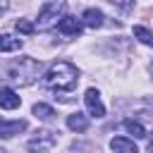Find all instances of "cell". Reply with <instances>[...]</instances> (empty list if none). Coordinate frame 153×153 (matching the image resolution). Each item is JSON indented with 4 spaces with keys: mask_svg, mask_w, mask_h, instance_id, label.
<instances>
[{
    "mask_svg": "<svg viewBox=\"0 0 153 153\" xmlns=\"http://www.w3.org/2000/svg\"><path fill=\"white\" fill-rule=\"evenodd\" d=\"M76 81H79V72L69 62H55L45 72V86L50 91H55V93H69V91H74Z\"/></svg>",
    "mask_w": 153,
    "mask_h": 153,
    "instance_id": "1",
    "label": "cell"
},
{
    "mask_svg": "<svg viewBox=\"0 0 153 153\" xmlns=\"http://www.w3.org/2000/svg\"><path fill=\"white\" fill-rule=\"evenodd\" d=\"M41 69H43V65L38 60H33V57H19V60H14L7 67V79L12 84H19V86H31L38 79Z\"/></svg>",
    "mask_w": 153,
    "mask_h": 153,
    "instance_id": "2",
    "label": "cell"
},
{
    "mask_svg": "<svg viewBox=\"0 0 153 153\" xmlns=\"http://www.w3.org/2000/svg\"><path fill=\"white\" fill-rule=\"evenodd\" d=\"M65 10V2H43L38 10V29H50Z\"/></svg>",
    "mask_w": 153,
    "mask_h": 153,
    "instance_id": "3",
    "label": "cell"
},
{
    "mask_svg": "<svg viewBox=\"0 0 153 153\" xmlns=\"http://www.w3.org/2000/svg\"><path fill=\"white\" fill-rule=\"evenodd\" d=\"M55 143H57V134L43 129V131H38V134L26 143V148H29L31 153H43V151H50Z\"/></svg>",
    "mask_w": 153,
    "mask_h": 153,
    "instance_id": "4",
    "label": "cell"
},
{
    "mask_svg": "<svg viewBox=\"0 0 153 153\" xmlns=\"http://www.w3.org/2000/svg\"><path fill=\"white\" fill-rule=\"evenodd\" d=\"M84 103H86V108H88V115H91V117H105V105H103L100 93H98L96 88H88V91H86Z\"/></svg>",
    "mask_w": 153,
    "mask_h": 153,
    "instance_id": "5",
    "label": "cell"
},
{
    "mask_svg": "<svg viewBox=\"0 0 153 153\" xmlns=\"http://www.w3.org/2000/svg\"><path fill=\"white\" fill-rule=\"evenodd\" d=\"M24 129H26V122L24 120H12V122L0 120V139H12L14 134H19Z\"/></svg>",
    "mask_w": 153,
    "mask_h": 153,
    "instance_id": "6",
    "label": "cell"
},
{
    "mask_svg": "<svg viewBox=\"0 0 153 153\" xmlns=\"http://www.w3.org/2000/svg\"><path fill=\"white\" fill-rule=\"evenodd\" d=\"M57 29L65 33V36H79L81 33V22L76 17H62L57 22Z\"/></svg>",
    "mask_w": 153,
    "mask_h": 153,
    "instance_id": "7",
    "label": "cell"
},
{
    "mask_svg": "<svg viewBox=\"0 0 153 153\" xmlns=\"http://www.w3.org/2000/svg\"><path fill=\"white\" fill-rule=\"evenodd\" d=\"M19 96L10 88V86H5V88H0V108L2 110H14V108H19Z\"/></svg>",
    "mask_w": 153,
    "mask_h": 153,
    "instance_id": "8",
    "label": "cell"
},
{
    "mask_svg": "<svg viewBox=\"0 0 153 153\" xmlns=\"http://www.w3.org/2000/svg\"><path fill=\"white\" fill-rule=\"evenodd\" d=\"M110 148H112V153H139L136 143L129 141V139H124V136H115L110 141Z\"/></svg>",
    "mask_w": 153,
    "mask_h": 153,
    "instance_id": "9",
    "label": "cell"
},
{
    "mask_svg": "<svg viewBox=\"0 0 153 153\" xmlns=\"http://www.w3.org/2000/svg\"><path fill=\"white\" fill-rule=\"evenodd\" d=\"M67 127H69L72 131H86V129H88V117H86L84 112H74V115L67 117Z\"/></svg>",
    "mask_w": 153,
    "mask_h": 153,
    "instance_id": "10",
    "label": "cell"
},
{
    "mask_svg": "<svg viewBox=\"0 0 153 153\" xmlns=\"http://www.w3.org/2000/svg\"><path fill=\"white\" fill-rule=\"evenodd\" d=\"M84 24L86 26H91V29H98V26H103V12L100 10H96V7H88L86 12H84Z\"/></svg>",
    "mask_w": 153,
    "mask_h": 153,
    "instance_id": "11",
    "label": "cell"
},
{
    "mask_svg": "<svg viewBox=\"0 0 153 153\" xmlns=\"http://www.w3.org/2000/svg\"><path fill=\"white\" fill-rule=\"evenodd\" d=\"M19 48H22V38H14L10 33L0 36V53H17Z\"/></svg>",
    "mask_w": 153,
    "mask_h": 153,
    "instance_id": "12",
    "label": "cell"
},
{
    "mask_svg": "<svg viewBox=\"0 0 153 153\" xmlns=\"http://www.w3.org/2000/svg\"><path fill=\"white\" fill-rule=\"evenodd\" d=\"M33 115H36L38 120H45V122H50V120L55 117V110H53L50 105H45V103H36V105H33Z\"/></svg>",
    "mask_w": 153,
    "mask_h": 153,
    "instance_id": "13",
    "label": "cell"
},
{
    "mask_svg": "<svg viewBox=\"0 0 153 153\" xmlns=\"http://www.w3.org/2000/svg\"><path fill=\"white\" fill-rule=\"evenodd\" d=\"M124 129H127L129 134H134V139H143V136H146V129H143L139 122H134V120H124Z\"/></svg>",
    "mask_w": 153,
    "mask_h": 153,
    "instance_id": "14",
    "label": "cell"
},
{
    "mask_svg": "<svg viewBox=\"0 0 153 153\" xmlns=\"http://www.w3.org/2000/svg\"><path fill=\"white\" fill-rule=\"evenodd\" d=\"M134 36H136L141 43H146V45L153 48V31H148L146 26H134Z\"/></svg>",
    "mask_w": 153,
    "mask_h": 153,
    "instance_id": "15",
    "label": "cell"
},
{
    "mask_svg": "<svg viewBox=\"0 0 153 153\" xmlns=\"http://www.w3.org/2000/svg\"><path fill=\"white\" fill-rule=\"evenodd\" d=\"M17 31H22V33H26V36H29V33H33V31H36V26H33L29 19H19V22H17Z\"/></svg>",
    "mask_w": 153,
    "mask_h": 153,
    "instance_id": "16",
    "label": "cell"
},
{
    "mask_svg": "<svg viewBox=\"0 0 153 153\" xmlns=\"http://www.w3.org/2000/svg\"><path fill=\"white\" fill-rule=\"evenodd\" d=\"M148 153H153V134H151V139H148Z\"/></svg>",
    "mask_w": 153,
    "mask_h": 153,
    "instance_id": "17",
    "label": "cell"
},
{
    "mask_svg": "<svg viewBox=\"0 0 153 153\" xmlns=\"http://www.w3.org/2000/svg\"><path fill=\"white\" fill-rule=\"evenodd\" d=\"M5 10H7V5H5V2H0V14H2Z\"/></svg>",
    "mask_w": 153,
    "mask_h": 153,
    "instance_id": "18",
    "label": "cell"
},
{
    "mask_svg": "<svg viewBox=\"0 0 153 153\" xmlns=\"http://www.w3.org/2000/svg\"><path fill=\"white\" fill-rule=\"evenodd\" d=\"M0 153H7V151H5V148H0Z\"/></svg>",
    "mask_w": 153,
    "mask_h": 153,
    "instance_id": "19",
    "label": "cell"
},
{
    "mask_svg": "<svg viewBox=\"0 0 153 153\" xmlns=\"http://www.w3.org/2000/svg\"><path fill=\"white\" fill-rule=\"evenodd\" d=\"M151 74H153V62H151Z\"/></svg>",
    "mask_w": 153,
    "mask_h": 153,
    "instance_id": "20",
    "label": "cell"
}]
</instances>
